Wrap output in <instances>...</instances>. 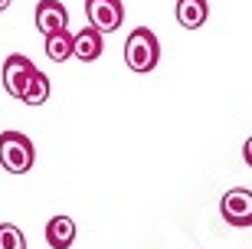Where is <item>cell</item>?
Masks as SVG:
<instances>
[{
	"label": "cell",
	"mask_w": 252,
	"mask_h": 249,
	"mask_svg": "<svg viewBox=\"0 0 252 249\" xmlns=\"http://www.w3.org/2000/svg\"><path fill=\"white\" fill-rule=\"evenodd\" d=\"M125 63H128L131 72H154L160 63V39L154 36V30L148 27H138L131 30L128 39H125Z\"/></svg>",
	"instance_id": "6da1fadb"
},
{
	"label": "cell",
	"mask_w": 252,
	"mask_h": 249,
	"mask_svg": "<svg viewBox=\"0 0 252 249\" xmlns=\"http://www.w3.org/2000/svg\"><path fill=\"white\" fill-rule=\"evenodd\" d=\"M36 161V148L23 131H3L0 135V167L10 174H27Z\"/></svg>",
	"instance_id": "7a4b0ae2"
},
{
	"label": "cell",
	"mask_w": 252,
	"mask_h": 249,
	"mask_svg": "<svg viewBox=\"0 0 252 249\" xmlns=\"http://www.w3.org/2000/svg\"><path fill=\"white\" fill-rule=\"evenodd\" d=\"M220 213H223V220L229 226H236V230L252 226V190H246V187L226 190L223 200H220Z\"/></svg>",
	"instance_id": "3957f363"
},
{
	"label": "cell",
	"mask_w": 252,
	"mask_h": 249,
	"mask_svg": "<svg viewBox=\"0 0 252 249\" xmlns=\"http://www.w3.org/2000/svg\"><path fill=\"white\" fill-rule=\"evenodd\" d=\"M33 75H36V66H33L30 56H23V53L7 56V63H3V89H7V95L23 99V92H27Z\"/></svg>",
	"instance_id": "277c9868"
},
{
	"label": "cell",
	"mask_w": 252,
	"mask_h": 249,
	"mask_svg": "<svg viewBox=\"0 0 252 249\" xmlns=\"http://www.w3.org/2000/svg\"><path fill=\"white\" fill-rule=\"evenodd\" d=\"M85 17L95 30L115 33L125 20V3L122 0H85Z\"/></svg>",
	"instance_id": "5b68a950"
},
{
	"label": "cell",
	"mask_w": 252,
	"mask_h": 249,
	"mask_svg": "<svg viewBox=\"0 0 252 249\" xmlns=\"http://www.w3.org/2000/svg\"><path fill=\"white\" fill-rule=\"evenodd\" d=\"M65 27H69V10L59 0H39L36 3V30L39 33L49 36V33H59Z\"/></svg>",
	"instance_id": "8992f818"
},
{
	"label": "cell",
	"mask_w": 252,
	"mask_h": 249,
	"mask_svg": "<svg viewBox=\"0 0 252 249\" xmlns=\"http://www.w3.org/2000/svg\"><path fill=\"white\" fill-rule=\"evenodd\" d=\"M105 33L102 30H95L92 23L89 27H82L79 33H75V59H82V63H95L98 56H102L105 49Z\"/></svg>",
	"instance_id": "52a82bcc"
},
{
	"label": "cell",
	"mask_w": 252,
	"mask_h": 249,
	"mask_svg": "<svg viewBox=\"0 0 252 249\" xmlns=\"http://www.w3.org/2000/svg\"><path fill=\"white\" fill-rule=\"evenodd\" d=\"M177 23L184 30H200L210 17V3L206 0H177Z\"/></svg>",
	"instance_id": "ba28073f"
},
{
	"label": "cell",
	"mask_w": 252,
	"mask_h": 249,
	"mask_svg": "<svg viewBox=\"0 0 252 249\" xmlns=\"http://www.w3.org/2000/svg\"><path fill=\"white\" fill-rule=\"evenodd\" d=\"M46 243L49 249H69L75 243V220L72 216H53L46 223Z\"/></svg>",
	"instance_id": "9c48e42d"
},
{
	"label": "cell",
	"mask_w": 252,
	"mask_h": 249,
	"mask_svg": "<svg viewBox=\"0 0 252 249\" xmlns=\"http://www.w3.org/2000/svg\"><path fill=\"white\" fill-rule=\"evenodd\" d=\"M46 56L53 63H65L75 56V33L69 30H59V33H49L46 36Z\"/></svg>",
	"instance_id": "30bf717a"
},
{
	"label": "cell",
	"mask_w": 252,
	"mask_h": 249,
	"mask_svg": "<svg viewBox=\"0 0 252 249\" xmlns=\"http://www.w3.org/2000/svg\"><path fill=\"white\" fill-rule=\"evenodd\" d=\"M49 89H53V85H49V75L36 69V75L30 79L27 92H23V99H20V102H23V105H30V108H33V105H43V102L49 99Z\"/></svg>",
	"instance_id": "8fae6325"
},
{
	"label": "cell",
	"mask_w": 252,
	"mask_h": 249,
	"mask_svg": "<svg viewBox=\"0 0 252 249\" xmlns=\"http://www.w3.org/2000/svg\"><path fill=\"white\" fill-rule=\"evenodd\" d=\"M0 249H27V236L13 223H0Z\"/></svg>",
	"instance_id": "7c38bea8"
},
{
	"label": "cell",
	"mask_w": 252,
	"mask_h": 249,
	"mask_svg": "<svg viewBox=\"0 0 252 249\" xmlns=\"http://www.w3.org/2000/svg\"><path fill=\"white\" fill-rule=\"evenodd\" d=\"M243 161H246V164L252 167V135L246 138V144H243Z\"/></svg>",
	"instance_id": "4fadbf2b"
},
{
	"label": "cell",
	"mask_w": 252,
	"mask_h": 249,
	"mask_svg": "<svg viewBox=\"0 0 252 249\" xmlns=\"http://www.w3.org/2000/svg\"><path fill=\"white\" fill-rule=\"evenodd\" d=\"M10 3H13V0H0V13H3V10H7Z\"/></svg>",
	"instance_id": "5bb4252c"
}]
</instances>
